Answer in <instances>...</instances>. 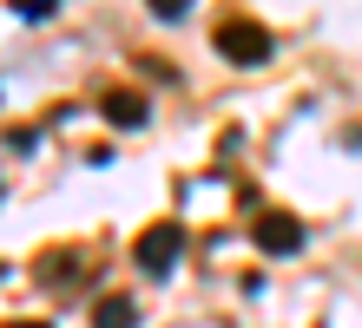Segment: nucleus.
Here are the masks:
<instances>
[{"instance_id": "6", "label": "nucleus", "mask_w": 362, "mask_h": 328, "mask_svg": "<svg viewBox=\"0 0 362 328\" xmlns=\"http://www.w3.org/2000/svg\"><path fill=\"white\" fill-rule=\"evenodd\" d=\"M93 328H139V302L132 296H105L93 309Z\"/></svg>"}, {"instance_id": "9", "label": "nucleus", "mask_w": 362, "mask_h": 328, "mask_svg": "<svg viewBox=\"0 0 362 328\" xmlns=\"http://www.w3.org/2000/svg\"><path fill=\"white\" fill-rule=\"evenodd\" d=\"M7 328H53V322H7Z\"/></svg>"}, {"instance_id": "2", "label": "nucleus", "mask_w": 362, "mask_h": 328, "mask_svg": "<svg viewBox=\"0 0 362 328\" xmlns=\"http://www.w3.org/2000/svg\"><path fill=\"white\" fill-rule=\"evenodd\" d=\"M93 269H99V256L86 243H66V250L33 256V282H47V289H73V282H86Z\"/></svg>"}, {"instance_id": "4", "label": "nucleus", "mask_w": 362, "mask_h": 328, "mask_svg": "<svg viewBox=\"0 0 362 328\" xmlns=\"http://www.w3.org/2000/svg\"><path fill=\"white\" fill-rule=\"evenodd\" d=\"M178 250H185V230L178 224H152V230H139V243H132V256H139L145 276H172L178 269Z\"/></svg>"}, {"instance_id": "5", "label": "nucleus", "mask_w": 362, "mask_h": 328, "mask_svg": "<svg viewBox=\"0 0 362 328\" xmlns=\"http://www.w3.org/2000/svg\"><path fill=\"white\" fill-rule=\"evenodd\" d=\"M99 112L112 119V125H125V131H132V125H145V119H152V105H145V92H132V85H105Z\"/></svg>"}, {"instance_id": "1", "label": "nucleus", "mask_w": 362, "mask_h": 328, "mask_svg": "<svg viewBox=\"0 0 362 328\" xmlns=\"http://www.w3.org/2000/svg\"><path fill=\"white\" fill-rule=\"evenodd\" d=\"M211 40H218V53L230 66H264L270 59V33L257 27V20H238V13H230V20H218V33H211Z\"/></svg>"}, {"instance_id": "3", "label": "nucleus", "mask_w": 362, "mask_h": 328, "mask_svg": "<svg viewBox=\"0 0 362 328\" xmlns=\"http://www.w3.org/2000/svg\"><path fill=\"white\" fill-rule=\"evenodd\" d=\"M250 243H257L264 256H296V250L310 243V230H303V217H290V210H257Z\"/></svg>"}, {"instance_id": "8", "label": "nucleus", "mask_w": 362, "mask_h": 328, "mask_svg": "<svg viewBox=\"0 0 362 328\" xmlns=\"http://www.w3.org/2000/svg\"><path fill=\"white\" fill-rule=\"evenodd\" d=\"M152 13L158 20H178V13H191V0H152Z\"/></svg>"}, {"instance_id": "7", "label": "nucleus", "mask_w": 362, "mask_h": 328, "mask_svg": "<svg viewBox=\"0 0 362 328\" xmlns=\"http://www.w3.org/2000/svg\"><path fill=\"white\" fill-rule=\"evenodd\" d=\"M7 7H13L20 20H47V13L59 7V0H7Z\"/></svg>"}]
</instances>
